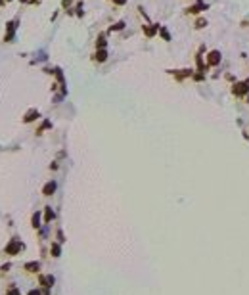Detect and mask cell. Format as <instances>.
<instances>
[{"label": "cell", "instance_id": "16", "mask_svg": "<svg viewBox=\"0 0 249 295\" xmlns=\"http://www.w3.org/2000/svg\"><path fill=\"white\" fill-rule=\"evenodd\" d=\"M52 219H54V213L48 209V211H46V222H48V220H52Z\"/></svg>", "mask_w": 249, "mask_h": 295}, {"label": "cell", "instance_id": "7", "mask_svg": "<svg viewBox=\"0 0 249 295\" xmlns=\"http://www.w3.org/2000/svg\"><path fill=\"white\" fill-rule=\"evenodd\" d=\"M56 190V182H48L46 186H44V190H42V192H44V196H52V192Z\"/></svg>", "mask_w": 249, "mask_h": 295}, {"label": "cell", "instance_id": "6", "mask_svg": "<svg viewBox=\"0 0 249 295\" xmlns=\"http://www.w3.org/2000/svg\"><path fill=\"white\" fill-rule=\"evenodd\" d=\"M159 31V25H152V27H144V33L148 35V37H153L155 33Z\"/></svg>", "mask_w": 249, "mask_h": 295}, {"label": "cell", "instance_id": "1", "mask_svg": "<svg viewBox=\"0 0 249 295\" xmlns=\"http://www.w3.org/2000/svg\"><path fill=\"white\" fill-rule=\"evenodd\" d=\"M220 61H222V54L218 50H211L205 56V65L207 67H217V65H220Z\"/></svg>", "mask_w": 249, "mask_h": 295}, {"label": "cell", "instance_id": "4", "mask_svg": "<svg viewBox=\"0 0 249 295\" xmlns=\"http://www.w3.org/2000/svg\"><path fill=\"white\" fill-rule=\"evenodd\" d=\"M94 60H96V61H105V60H108V52H105V48H100V50H98V52L94 54Z\"/></svg>", "mask_w": 249, "mask_h": 295}, {"label": "cell", "instance_id": "19", "mask_svg": "<svg viewBox=\"0 0 249 295\" xmlns=\"http://www.w3.org/2000/svg\"><path fill=\"white\" fill-rule=\"evenodd\" d=\"M29 295H40V293H38V291H31Z\"/></svg>", "mask_w": 249, "mask_h": 295}, {"label": "cell", "instance_id": "20", "mask_svg": "<svg viewBox=\"0 0 249 295\" xmlns=\"http://www.w3.org/2000/svg\"><path fill=\"white\" fill-rule=\"evenodd\" d=\"M0 2H2V0H0Z\"/></svg>", "mask_w": 249, "mask_h": 295}, {"label": "cell", "instance_id": "17", "mask_svg": "<svg viewBox=\"0 0 249 295\" xmlns=\"http://www.w3.org/2000/svg\"><path fill=\"white\" fill-rule=\"evenodd\" d=\"M33 226H40V224H38V213L33 217Z\"/></svg>", "mask_w": 249, "mask_h": 295}, {"label": "cell", "instance_id": "15", "mask_svg": "<svg viewBox=\"0 0 249 295\" xmlns=\"http://www.w3.org/2000/svg\"><path fill=\"white\" fill-rule=\"evenodd\" d=\"M52 253H54V257H58L60 255V245H56V243H54V245H52Z\"/></svg>", "mask_w": 249, "mask_h": 295}, {"label": "cell", "instance_id": "3", "mask_svg": "<svg viewBox=\"0 0 249 295\" xmlns=\"http://www.w3.org/2000/svg\"><path fill=\"white\" fill-rule=\"evenodd\" d=\"M209 10V6L203 2V0H197V2L194 6H190V8H186V13H199V12H205Z\"/></svg>", "mask_w": 249, "mask_h": 295}, {"label": "cell", "instance_id": "13", "mask_svg": "<svg viewBox=\"0 0 249 295\" xmlns=\"http://www.w3.org/2000/svg\"><path fill=\"white\" fill-rule=\"evenodd\" d=\"M192 77H194V81H203V79H205V73H203V71H199V73H194Z\"/></svg>", "mask_w": 249, "mask_h": 295}, {"label": "cell", "instance_id": "5", "mask_svg": "<svg viewBox=\"0 0 249 295\" xmlns=\"http://www.w3.org/2000/svg\"><path fill=\"white\" fill-rule=\"evenodd\" d=\"M21 249V243L19 242H12L8 247H6V251H8V253H16V251H19Z\"/></svg>", "mask_w": 249, "mask_h": 295}, {"label": "cell", "instance_id": "18", "mask_svg": "<svg viewBox=\"0 0 249 295\" xmlns=\"http://www.w3.org/2000/svg\"><path fill=\"white\" fill-rule=\"evenodd\" d=\"M126 2V0H113V4H117V6H123Z\"/></svg>", "mask_w": 249, "mask_h": 295}, {"label": "cell", "instance_id": "10", "mask_svg": "<svg viewBox=\"0 0 249 295\" xmlns=\"http://www.w3.org/2000/svg\"><path fill=\"white\" fill-rule=\"evenodd\" d=\"M159 35H161L165 40H170V35H169V31H167L165 27H159Z\"/></svg>", "mask_w": 249, "mask_h": 295}, {"label": "cell", "instance_id": "12", "mask_svg": "<svg viewBox=\"0 0 249 295\" xmlns=\"http://www.w3.org/2000/svg\"><path fill=\"white\" fill-rule=\"evenodd\" d=\"M121 29H125V21H119V23H115L111 27V31H121Z\"/></svg>", "mask_w": 249, "mask_h": 295}, {"label": "cell", "instance_id": "8", "mask_svg": "<svg viewBox=\"0 0 249 295\" xmlns=\"http://www.w3.org/2000/svg\"><path fill=\"white\" fill-rule=\"evenodd\" d=\"M37 117H38V111H37V109H31L29 113L25 115V123H31V121H33V119H37Z\"/></svg>", "mask_w": 249, "mask_h": 295}, {"label": "cell", "instance_id": "9", "mask_svg": "<svg viewBox=\"0 0 249 295\" xmlns=\"http://www.w3.org/2000/svg\"><path fill=\"white\" fill-rule=\"evenodd\" d=\"M205 25H207V19H203V17H197V19H196V29H203Z\"/></svg>", "mask_w": 249, "mask_h": 295}, {"label": "cell", "instance_id": "11", "mask_svg": "<svg viewBox=\"0 0 249 295\" xmlns=\"http://www.w3.org/2000/svg\"><path fill=\"white\" fill-rule=\"evenodd\" d=\"M96 46H98V48H105V37H104V35H100V37H98Z\"/></svg>", "mask_w": 249, "mask_h": 295}, {"label": "cell", "instance_id": "14", "mask_svg": "<svg viewBox=\"0 0 249 295\" xmlns=\"http://www.w3.org/2000/svg\"><path fill=\"white\" fill-rule=\"evenodd\" d=\"M25 268H27V270H31V272H33V270H38V263H29Z\"/></svg>", "mask_w": 249, "mask_h": 295}, {"label": "cell", "instance_id": "2", "mask_svg": "<svg viewBox=\"0 0 249 295\" xmlns=\"http://www.w3.org/2000/svg\"><path fill=\"white\" fill-rule=\"evenodd\" d=\"M232 92H234V96L236 98H244L249 94V83H234L232 84Z\"/></svg>", "mask_w": 249, "mask_h": 295}]
</instances>
